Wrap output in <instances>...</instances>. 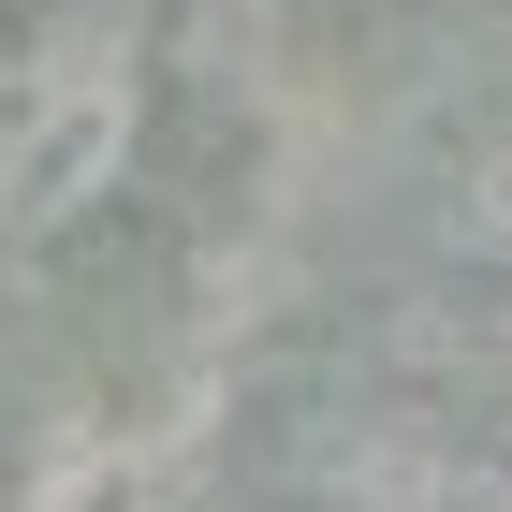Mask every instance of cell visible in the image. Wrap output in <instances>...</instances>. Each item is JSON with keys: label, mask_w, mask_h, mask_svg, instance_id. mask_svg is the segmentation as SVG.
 Masks as SVG:
<instances>
[]
</instances>
